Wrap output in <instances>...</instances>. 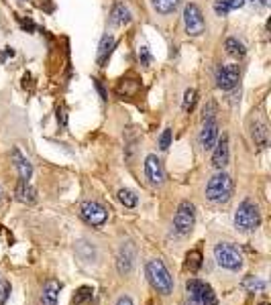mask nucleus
<instances>
[{
  "instance_id": "1",
  "label": "nucleus",
  "mask_w": 271,
  "mask_h": 305,
  "mask_svg": "<svg viewBox=\"0 0 271 305\" xmlns=\"http://www.w3.org/2000/svg\"><path fill=\"white\" fill-rule=\"evenodd\" d=\"M147 277L149 283L153 285V289L161 293V295H169L173 291V279L167 271V266L163 264V260L153 258L147 262Z\"/></svg>"
},
{
  "instance_id": "2",
  "label": "nucleus",
  "mask_w": 271,
  "mask_h": 305,
  "mask_svg": "<svg viewBox=\"0 0 271 305\" xmlns=\"http://www.w3.org/2000/svg\"><path fill=\"white\" fill-rule=\"evenodd\" d=\"M261 224V214H259V207L253 200H243L241 205L237 207L235 212V226L237 230L241 232H253L255 228Z\"/></svg>"
},
{
  "instance_id": "3",
  "label": "nucleus",
  "mask_w": 271,
  "mask_h": 305,
  "mask_svg": "<svg viewBox=\"0 0 271 305\" xmlns=\"http://www.w3.org/2000/svg\"><path fill=\"white\" fill-rule=\"evenodd\" d=\"M232 177L228 173H224V171H220V173H216L214 177H212L206 185V198L212 202V203H226L232 196Z\"/></svg>"
},
{
  "instance_id": "4",
  "label": "nucleus",
  "mask_w": 271,
  "mask_h": 305,
  "mask_svg": "<svg viewBox=\"0 0 271 305\" xmlns=\"http://www.w3.org/2000/svg\"><path fill=\"white\" fill-rule=\"evenodd\" d=\"M186 293H188V299L192 303H198V305H218L214 289H212L208 283L200 281V279H190L186 283Z\"/></svg>"
},
{
  "instance_id": "5",
  "label": "nucleus",
  "mask_w": 271,
  "mask_h": 305,
  "mask_svg": "<svg viewBox=\"0 0 271 305\" xmlns=\"http://www.w3.org/2000/svg\"><path fill=\"white\" fill-rule=\"evenodd\" d=\"M214 258H216V262L222 266V269H228V271H239L243 266L241 251L237 249L235 244H230V242H218L216 244Z\"/></svg>"
},
{
  "instance_id": "6",
  "label": "nucleus",
  "mask_w": 271,
  "mask_h": 305,
  "mask_svg": "<svg viewBox=\"0 0 271 305\" xmlns=\"http://www.w3.org/2000/svg\"><path fill=\"white\" fill-rule=\"evenodd\" d=\"M194 222H196V209H194V203L182 202L176 209V216H173V230H176L178 236H186V234L192 232Z\"/></svg>"
},
{
  "instance_id": "7",
  "label": "nucleus",
  "mask_w": 271,
  "mask_h": 305,
  "mask_svg": "<svg viewBox=\"0 0 271 305\" xmlns=\"http://www.w3.org/2000/svg\"><path fill=\"white\" fill-rule=\"evenodd\" d=\"M184 25H186V33L190 37H198V35L204 33V16H202V10L196 4H194V2L186 4V8H184Z\"/></svg>"
},
{
  "instance_id": "8",
  "label": "nucleus",
  "mask_w": 271,
  "mask_h": 305,
  "mask_svg": "<svg viewBox=\"0 0 271 305\" xmlns=\"http://www.w3.org/2000/svg\"><path fill=\"white\" fill-rule=\"evenodd\" d=\"M80 216L90 226H104L108 220V212L98 202H84L80 205Z\"/></svg>"
},
{
  "instance_id": "9",
  "label": "nucleus",
  "mask_w": 271,
  "mask_h": 305,
  "mask_svg": "<svg viewBox=\"0 0 271 305\" xmlns=\"http://www.w3.org/2000/svg\"><path fill=\"white\" fill-rule=\"evenodd\" d=\"M239 78H241V69L239 65H222L218 67L216 71V86L220 90H232V88H237L239 84Z\"/></svg>"
},
{
  "instance_id": "10",
  "label": "nucleus",
  "mask_w": 271,
  "mask_h": 305,
  "mask_svg": "<svg viewBox=\"0 0 271 305\" xmlns=\"http://www.w3.org/2000/svg\"><path fill=\"white\" fill-rule=\"evenodd\" d=\"M145 175L151 185H161L165 181V169L157 155H147L145 159Z\"/></svg>"
},
{
  "instance_id": "11",
  "label": "nucleus",
  "mask_w": 271,
  "mask_h": 305,
  "mask_svg": "<svg viewBox=\"0 0 271 305\" xmlns=\"http://www.w3.org/2000/svg\"><path fill=\"white\" fill-rule=\"evenodd\" d=\"M220 137V128H218V120L216 118H210V120H204L202 122V130H200V145L204 149H212L216 145Z\"/></svg>"
},
{
  "instance_id": "12",
  "label": "nucleus",
  "mask_w": 271,
  "mask_h": 305,
  "mask_svg": "<svg viewBox=\"0 0 271 305\" xmlns=\"http://www.w3.org/2000/svg\"><path fill=\"white\" fill-rule=\"evenodd\" d=\"M228 159H230V152H228V137L222 135L218 137L216 145H214V155H212V165L216 169H224L228 165Z\"/></svg>"
},
{
  "instance_id": "13",
  "label": "nucleus",
  "mask_w": 271,
  "mask_h": 305,
  "mask_svg": "<svg viewBox=\"0 0 271 305\" xmlns=\"http://www.w3.org/2000/svg\"><path fill=\"white\" fill-rule=\"evenodd\" d=\"M10 157H12V163H14V167H16V173H18V177H21V181H29L31 175H33V165H31V161H29L16 147L12 149Z\"/></svg>"
},
{
  "instance_id": "14",
  "label": "nucleus",
  "mask_w": 271,
  "mask_h": 305,
  "mask_svg": "<svg viewBox=\"0 0 271 305\" xmlns=\"http://www.w3.org/2000/svg\"><path fill=\"white\" fill-rule=\"evenodd\" d=\"M133 260H135V249L127 242L121 246L119 256H116V271L121 275H129L133 269Z\"/></svg>"
},
{
  "instance_id": "15",
  "label": "nucleus",
  "mask_w": 271,
  "mask_h": 305,
  "mask_svg": "<svg viewBox=\"0 0 271 305\" xmlns=\"http://www.w3.org/2000/svg\"><path fill=\"white\" fill-rule=\"evenodd\" d=\"M114 45H116V41H114V37H112V35H104V37H102L100 47H98V57H96V61H98L100 67H104V65L108 63Z\"/></svg>"
},
{
  "instance_id": "16",
  "label": "nucleus",
  "mask_w": 271,
  "mask_h": 305,
  "mask_svg": "<svg viewBox=\"0 0 271 305\" xmlns=\"http://www.w3.org/2000/svg\"><path fill=\"white\" fill-rule=\"evenodd\" d=\"M251 137H253L255 145L259 149H265L267 143H269V130H267V124L263 120H255L251 124Z\"/></svg>"
},
{
  "instance_id": "17",
  "label": "nucleus",
  "mask_w": 271,
  "mask_h": 305,
  "mask_svg": "<svg viewBox=\"0 0 271 305\" xmlns=\"http://www.w3.org/2000/svg\"><path fill=\"white\" fill-rule=\"evenodd\" d=\"M110 23L114 27H125L131 23V10L123 4V2H116L112 6V12H110Z\"/></svg>"
},
{
  "instance_id": "18",
  "label": "nucleus",
  "mask_w": 271,
  "mask_h": 305,
  "mask_svg": "<svg viewBox=\"0 0 271 305\" xmlns=\"http://www.w3.org/2000/svg\"><path fill=\"white\" fill-rule=\"evenodd\" d=\"M60 289H62V285L57 283V281H47L45 283V287H43V293H41V301L43 305H57V297H60Z\"/></svg>"
},
{
  "instance_id": "19",
  "label": "nucleus",
  "mask_w": 271,
  "mask_h": 305,
  "mask_svg": "<svg viewBox=\"0 0 271 305\" xmlns=\"http://www.w3.org/2000/svg\"><path fill=\"white\" fill-rule=\"evenodd\" d=\"M224 49H226V53H228L230 57H235V59H241V57L247 55V47H245V43L239 41L237 37H228L226 43H224Z\"/></svg>"
},
{
  "instance_id": "20",
  "label": "nucleus",
  "mask_w": 271,
  "mask_h": 305,
  "mask_svg": "<svg viewBox=\"0 0 271 305\" xmlns=\"http://www.w3.org/2000/svg\"><path fill=\"white\" fill-rule=\"evenodd\" d=\"M14 196H16V200L18 202H23V203H35V189L29 185V181H21L16 185V192H14Z\"/></svg>"
},
{
  "instance_id": "21",
  "label": "nucleus",
  "mask_w": 271,
  "mask_h": 305,
  "mask_svg": "<svg viewBox=\"0 0 271 305\" xmlns=\"http://www.w3.org/2000/svg\"><path fill=\"white\" fill-rule=\"evenodd\" d=\"M151 4L159 14H171L180 6V0H151Z\"/></svg>"
},
{
  "instance_id": "22",
  "label": "nucleus",
  "mask_w": 271,
  "mask_h": 305,
  "mask_svg": "<svg viewBox=\"0 0 271 305\" xmlns=\"http://www.w3.org/2000/svg\"><path fill=\"white\" fill-rule=\"evenodd\" d=\"M196 100H198V92L194 90V88H188L184 92V100H182V110L188 114L194 110V106H196Z\"/></svg>"
},
{
  "instance_id": "23",
  "label": "nucleus",
  "mask_w": 271,
  "mask_h": 305,
  "mask_svg": "<svg viewBox=\"0 0 271 305\" xmlns=\"http://www.w3.org/2000/svg\"><path fill=\"white\" fill-rule=\"evenodd\" d=\"M119 202L125 205V207H135L139 203V198H137V194L135 192H131V189H119Z\"/></svg>"
},
{
  "instance_id": "24",
  "label": "nucleus",
  "mask_w": 271,
  "mask_h": 305,
  "mask_svg": "<svg viewBox=\"0 0 271 305\" xmlns=\"http://www.w3.org/2000/svg\"><path fill=\"white\" fill-rule=\"evenodd\" d=\"M243 287L249 289L251 293H261V291H265L267 285H265V281H261V279H257V277H249V279H245Z\"/></svg>"
},
{
  "instance_id": "25",
  "label": "nucleus",
  "mask_w": 271,
  "mask_h": 305,
  "mask_svg": "<svg viewBox=\"0 0 271 305\" xmlns=\"http://www.w3.org/2000/svg\"><path fill=\"white\" fill-rule=\"evenodd\" d=\"M186 260H188V269L190 271H198L200 264H202V254L198 251H190L188 256H186Z\"/></svg>"
},
{
  "instance_id": "26",
  "label": "nucleus",
  "mask_w": 271,
  "mask_h": 305,
  "mask_svg": "<svg viewBox=\"0 0 271 305\" xmlns=\"http://www.w3.org/2000/svg\"><path fill=\"white\" fill-rule=\"evenodd\" d=\"M216 112H218L216 102H214V100H208V102L204 104V108H202V122H204V120H210V118H216Z\"/></svg>"
},
{
  "instance_id": "27",
  "label": "nucleus",
  "mask_w": 271,
  "mask_h": 305,
  "mask_svg": "<svg viewBox=\"0 0 271 305\" xmlns=\"http://www.w3.org/2000/svg\"><path fill=\"white\" fill-rule=\"evenodd\" d=\"M90 299H92V289H90V287H82L80 291L75 293L73 303H75V305H80V303H86V301H90Z\"/></svg>"
},
{
  "instance_id": "28",
  "label": "nucleus",
  "mask_w": 271,
  "mask_h": 305,
  "mask_svg": "<svg viewBox=\"0 0 271 305\" xmlns=\"http://www.w3.org/2000/svg\"><path fill=\"white\" fill-rule=\"evenodd\" d=\"M171 147V128H165L159 137V149L161 151H167Z\"/></svg>"
},
{
  "instance_id": "29",
  "label": "nucleus",
  "mask_w": 271,
  "mask_h": 305,
  "mask_svg": "<svg viewBox=\"0 0 271 305\" xmlns=\"http://www.w3.org/2000/svg\"><path fill=\"white\" fill-rule=\"evenodd\" d=\"M214 12H216L218 16H226V14L230 12V8H228V4H226V0H216V2H214Z\"/></svg>"
},
{
  "instance_id": "30",
  "label": "nucleus",
  "mask_w": 271,
  "mask_h": 305,
  "mask_svg": "<svg viewBox=\"0 0 271 305\" xmlns=\"http://www.w3.org/2000/svg\"><path fill=\"white\" fill-rule=\"evenodd\" d=\"M139 61H141V65H151V53H149V49L147 47H139Z\"/></svg>"
},
{
  "instance_id": "31",
  "label": "nucleus",
  "mask_w": 271,
  "mask_h": 305,
  "mask_svg": "<svg viewBox=\"0 0 271 305\" xmlns=\"http://www.w3.org/2000/svg\"><path fill=\"white\" fill-rule=\"evenodd\" d=\"M94 88L98 90V94H100V100H102V102H106V100H108V94H106V90H104L102 82H100V80H94Z\"/></svg>"
},
{
  "instance_id": "32",
  "label": "nucleus",
  "mask_w": 271,
  "mask_h": 305,
  "mask_svg": "<svg viewBox=\"0 0 271 305\" xmlns=\"http://www.w3.org/2000/svg\"><path fill=\"white\" fill-rule=\"evenodd\" d=\"M8 291H10V285H8V283H0V303L6 301Z\"/></svg>"
},
{
  "instance_id": "33",
  "label": "nucleus",
  "mask_w": 271,
  "mask_h": 305,
  "mask_svg": "<svg viewBox=\"0 0 271 305\" xmlns=\"http://www.w3.org/2000/svg\"><path fill=\"white\" fill-rule=\"evenodd\" d=\"M226 4H228L230 10H239V8H243L247 4V0H226Z\"/></svg>"
},
{
  "instance_id": "34",
  "label": "nucleus",
  "mask_w": 271,
  "mask_h": 305,
  "mask_svg": "<svg viewBox=\"0 0 271 305\" xmlns=\"http://www.w3.org/2000/svg\"><path fill=\"white\" fill-rule=\"evenodd\" d=\"M116 305H135V303L131 301V297H127V295H125V297H121L119 301H116Z\"/></svg>"
},
{
  "instance_id": "35",
  "label": "nucleus",
  "mask_w": 271,
  "mask_h": 305,
  "mask_svg": "<svg viewBox=\"0 0 271 305\" xmlns=\"http://www.w3.org/2000/svg\"><path fill=\"white\" fill-rule=\"evenodd\" d=\"M21 25H23V29H29V31H35V25H33V21H21Z\"/></svg>"
},
{
  "instance_id": "36",
  "label": "nucleus",
  "mask_w": 271,
  "mask_h": 305,
  "mask_svg": "<svg viewBox=\"0 0 271 305\" xmlns=\"http://www.w3.org/2000/svg\"><path fill=\"white\" fill-rule=\"evenodd\" d=\"M2 57H14V49H12V47H6V49H4V55H2Z\"/></svg>"
},
{
  "instance_id": "37",
  "label": "nucleus",
  "mask_w": 271,
  "mask_h": 305,
  "mask_svg": "<svg viewBox=\"0 0 271 305\" xmlns=\"http://www.w3.org/2000/svg\"><path fill=\"white\" fill-rule=\"evenodd\" d=\"M253 4H259V6H267L269 4V0H251Z\"/></svg>"
},
{
  "instance_id": "38",
  "label": "nucleus",
  "mask_w": 271,
  "mask_h": 305,
  "mask_svg": "<svg viewBox=\"0 0 271 305\" xmlns=\"http://www.w3.org/2000/svg\"><path fill=\"white\" fill-rule=\"evenodd\" d=\"M0 198H2V187H0Z\"/></svg>"
},
{
  "instance_id": "39",
  "label": "nucleus",
  "mask_w": 271,
  "mask_h": 305,
  "mask_svg": "<svg viewBox=\"0 0 271 305\" xmlns=\"http://www.w3.org/2000/svg\"><path fill=\"white\" fill-rule=\"evenodd\" d=\"M188 305H198V303H192V301H190V303H188Z\"/></svg>"
},
{
  "instance_id": "40",
  "label": "nucleus",
  "mask_w": 271,
  "mask_h": 305,
  "mask_svg": "<svg viewBox=\"0 0 271 305\" xmlns=\"http://www.w3.org/2000/svg\"><path fill=\"white\" fill-rule=\"evenodd\" d=\"M261 305H269V303H261Z\"/></svg>"
}]
</instances>
